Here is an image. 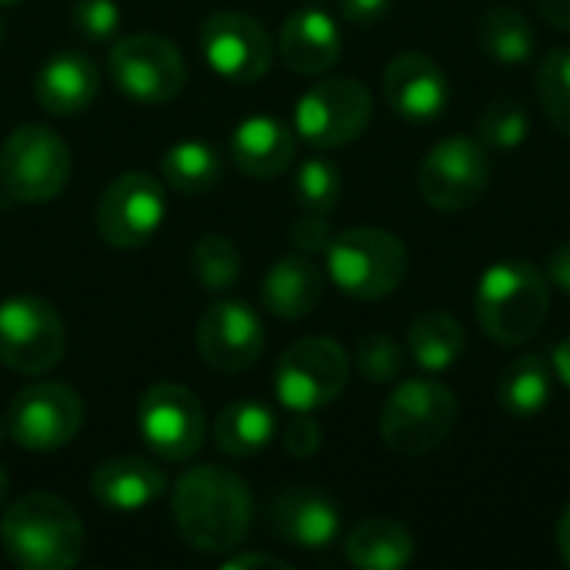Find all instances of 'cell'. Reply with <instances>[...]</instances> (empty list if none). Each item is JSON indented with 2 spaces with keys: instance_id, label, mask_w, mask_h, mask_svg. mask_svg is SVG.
<instances>
[{
  "instance_id": "obj_1",
  "label": "cell",
  "mask_w": 570,
  "mask_h": 570,
  "mask_svg": "<svg viewBox=\"0 0 570 570\" xmlns=\"http://www.w3.org/2000/svg\"><path fill=\"white\" fill-rule=\"evenodd\" d=\"M170 504L180 538L204 554L237 551L254 518L247 484L234 471L214 464H200L180 474Z\"/></svg>"
},
{
  "instance_id": "obj_2",
  "label": "cell",
  "mask_w": 570,
  "mask_h": 570,
  "mask_svg": "<svg viewBox=\"0 0 570 570\" xmlns=\"http://www.w3.org/2000/svg\"><path fill=\"white\" fill-rule=\"evenodd\" d=\"M7 558L23 570H67L83 558V524L57 494H23L0 518Z\"/></svg>"
},
{
  "instance_id": "obj_3",
  "label": "cell",
  "mask_w": 570,
  "mask_h": 570,
  "mask_svg": "<svg viewBox=\"0 0 570 570\" xmlns=\"http://www.w3.org/2000/svg\"><path fill=\"white\" fill-rule=\"evenodd\" d=\"M481 331L504 347L528 344L538 337L551 314L548 274L531 261H501L484 271L474 297Z\"/></svg>"
},
{
  "instance_id": "obj_4",
  "label": "cell",
  "mask_w": 570,
  "mask_h": 570,
  "mask_svg": "<svg viewBox=\"0 0 570 570\" xmlns=\"http://www.w3.org/2000/svg\"><path fill=\"white\" fill-rule=\"evenodd\" d=\"M458 424V397L448 384L417 377L391 391L381 411V438L391 451L421 458L441 448Z\"/></svg>"
},
{
  "instance_id": "obj_5",
  "label": "cell",
  "mask_w": 570,
  "mask_h": 570,
  "mask_svg": "<svg viewBox=\"0 0 570 570\" xmlns=\"http://www.w3.org/2000/svg\"><path fill=\"white\" fill-rule=\"evenodd\" d=\"M331 281L354 301L394 294L407 277V247L381 227H354L327 247Z\"/></svg>"
},
{
  "instance_id": "obj_6",
  "label": "cell",
  "mask_w": 570,
  "mask_h": 570,
  "mask_svg": "<svg viewBox=\"0 0 570 570\" xmlns=\"http://www.w3.org/2000/svg\"><path fill=\"white\" fill-rule=\"evenodd\" d=\"M70 177V150L60 134L40 124L10 130L0 144V187L10 200L47 204Z\"/></svg>"
},
{
  "instance_id": "obj_7",
  "label": "cell",
  "mask_w": 570,
  "mask_h": 570,
  "mask_svg": "<svg viewBox=\"0 0 570 570\" xmlns=\"http://www.w3.org/2000/svg\"><path fill=\"white\" fill-rule=\"evenodd\" d=\"M351 361L331 337H301L277 364L274 391L291 414H314L341 397L347 387Z\"/></svg>"
},
{
  "instance_id": "obj_8",
  "label": "cell",
  "mask_w": 570,
  "mask_h": 570,
  "mask_svg": "<svg viewBox=\"0 0 570 570\" xmlns=\"http://www.w3.org/2000/svg\"><path fill=\"white\" fill-rule=\"evenodd\" d=\"M67 331L53 304L17 294L0 301V364L17 374H43L60 364Z\"/></svg>"
},
{
  "instance_id": "obj_9",
  "label": "cell",
  "mask_w": 570,
  "mask_h": 570,
  "mask_svg": "<svg viewBox=\"0 0 570 570\" xmlns=\"http://www.w3.org/2000/svg\"><path fill=\"white\" fill-rule=\"evenodd\" d=\"M371 124V90L361 80L334 77L314 83L294 110V134L311 147L334 150L354 144Z\"/></svg>"
},
{
  "instance_id": "obj_10",
  "label": "cell",
  "mask_w": 570,
  "mask_h": 570,
  "mask_svg": "<svg viewBox=\"0 0 570 570\" xmlns=\"http://www.w3.org/2000/svg\"><path fill=\"white\" fill-rule=\"evenodd\" d=\"M114 87L140 104H167L184 90L187 67L180 50L157 33H134L110 47Z\"/></svg>"
},
{
  "instance_id": "obj_11",
  "label": "cell",
  "mask_w": 570,
  "mask_h": 570,
  "mask_svg": "<svg viewBox=\"0 0 570 570\" xmlns=\"http://www.w3.org/2000/svg\"><path fill=\"white\" fill-rule=\"evenodd\" d=\"M491 184V157L481 140L448 137L441 140L417 170V190L434 210H468Z\"/></svg>"
},
{
  "instance_id": "obj_12",
  "label": "cell",
  "mask_w": 570,
  "mask_h": 570,
  "mask_svg": "<svg viewBox=\"0 0 570 570\" xmlns=\"http://www.w3.org/2000/svg\"><path fill=\"white\" fill-rule=\"evenodd\" d=\"M137 431L144 444L164 461H187L207 438V414L194 391L164 381L154 384L137 404Z\"/></svg>"
},
{
  "instance_id": "obj_13",
  "label": "cell",
  "mask_w": 570,
  "mask_h": 570,
  "mask_svg": "<svg viewBox=\"0 0 570 570\" xmlns=\"http://www.w3.org/2000/svg\"><path fill=\"white\" fill-rule=\"evenodd\" d=\"M83 401L60 381L27 384L7 407V431L27 451H57L77 438Z\"/></svg>"
},
{
  "instance_id": "obj_14",
  "label": "cell",
  "mask_w": 570,
  "mask_h": 570,
  "mask_svg": "<svg viewBox=\"0 0 570 570\" xmlns=\"http://www.w3.org/2000/svg\"><path fill=\"white\" fill-rule=\"evenodd\" d=\"M164 214L167 200L160 180L144 170H127L97 204V234L117 250H134L160 230Z\"/></svg>"
},
{
  "instance_id": "obj_15",
  "label": "cell",
  "mask_w": 570,
  "mask_h": 570,
  "mask_svg": "<svg viewBox=\"0 0 570 570\" xmlns=\"http://www.w3.org/2000/svg\"><path fill=\"white\" fill-rule=\"evenodd\" d=\"M200 50L214 73H220L230 83H254L271 70L274 43L267 30L234 10H220L204 20L200 27Z\"/></svg>"
},
{
  "instance_id": "obj_16",
  "label": "cell",
  "mask_w": 570,
  "mask_h": 570,
  "mask_svg": "<svg viewBox=\"0 0 570 570\" xmlns=\"http://www.w3.org/2000/svg\"><path fill=\"white\" fill-rule=\"evenodd\" d=\"M197 347L207 367L220 374H240L254 367L267 347L257 311L244 301H217L197 324Z\"/></svg>"
},
{
  "instance_id": "obj_17",
  "label": "cell",
  "mask_w": 570,
  "mask_h": 570,
  "mask_svg": "<svg viewBox=\"0 0 570 570\" xmlns=\"http://www.w3.org/2000/svg\"><path fill=\"white\" fill-rule=\"evenodd\" d=\"M384 97L391 110L414 124H431L448 107V77L441 63H434L428 53L407 50L397 53L384 70Z\"/></svg>"
},
{
  "instance_id": "obj_18",
  "label": "cell",
  "mask_w": 570,
  "mask_h": 570,
  "mask_svg": "<svg viewBox=\"0 0 570 570\" xmlns=\"http://www.w3.org/2000/svg\"><path fill=\"white\" fill-rule=\"evenodd\" d=\"M271 528L301 551H324L341 534V511L317 488H284L271 501Z\"/></svg>"
},
{
  "instance_id": "obj_19",
  "label": "cell",
  "mask_w": 570,
  "mask_h": 570,
  "mask_svg": "<svg viewBox=\"0 0 570 570\" xmlns=\"http://www.w3.org/2000/svg\"><path fill=\"white\" fill-rule=\"evenodd\" d=\"M90 491H94L97 504H104L117 514H130V511H144L154 501H160L167 491V478L154 461L120 454V458L104 461L94 471Z\"/></svg>"
},
{
  "instance_id": "obj_20",
  "label": "cell",
  "mask_w": 570,
  "mask_h": 570,
  "mask_svg": "<svg viewBox=\"0 0 570 570\" xmlns=\"http://www.w3.org/2000/svg\"><path fill=\"white\" fill-rule=\"evenodd\" d=\"M230 154H234V164L247 177L267 180V177L284 174L294 164L297 134L271 114H254L237 124L230 137Z\"/></svg>"
},
{
  "instance_id": "obj_21",
  "label": "cell",
  "mask_w": 570,
  "mask_h": 570,
  "mask_svg": "<svg viewBox=\"0 0 570 570\" xmlns=\"http://www.w3.org/2000/svg\"><path fill=\"white\" fill-rule=\"evenodd\" d=\"M97 90H100L97 63L83 53L50 57L33 80L37 104L53 117H73V114L87 110L94 104Z\"/></svg>"
},
{
  "instance_id": "obj_22",
  "label": "cell",
  "mask_w": 570,
  "mask_h": 570,
  "mask_svg": "<svg viewBox=\"0 0 570 570\" xmlns=\"http://www.w3.org/2000/svg\"><path fill=\"white\" fill-rule=\"evenodd\" d=\"M281 53L294 73H324L341 57V30L331 13L317 7L294 10L281 30Z\"/></svg>"
},
{
  "instance_id": "obj_23",
  "label": "cell",
  "mask_w": 570,
  "mask_h": 570,
  "mask_svg": "<svg viewBox=\"0 0 570 570\" xmlns=\"http://www.w3.org/2000/svg\"><path fill=\"white\" fill-rule=\"evenodd\" d=\"M324 297V274L307 254L281 257L261 284L264 307L281 321H301L317 311Z\"/></svg>"
},
{
  "instance_id": "obj_24",
  "label": "cell",
  "mask_w": 570,
  "mask_h": 570,
  "mask_svg": "<svg viewBox=\"0 0 570 570\" xmlns=\"http://www.w3.org/2000/svg\"><path fill=\"white\" fill-rule=\"evenodd\" d=\"M344 558L361 570H401L414 558V534L394 518H371L347 534Z\"/></svg>"
},
{
  "instance_id": "obj_25",
  "label": "cell",
  "mask_w": 570,
  "mask_h": 570,
  "mask_svg": "<svg viewBox=\"0 0 570 570\" xmlns=\"http://www.w3.org/2000/svg\"><path fill=\"white\" fill-rule=\"evenodd\" d=\"M554 367L544 354L518 357L498 381V404L511 417H538L551 404Z\"/></svg>"
},
{
  "instance_id": "obj_26",
  "label": "cell",
  "mask_w": 570,
  "mask_h": 570,
  "mask_svg": "<svg viewBox=\"0 0 570 570\" xmlns=\"http://www.w3.org/2000/svg\"><path fill=\"white\" fill-rule=\"evenodd\" d=\"M274 414L257 401H234L214 421V444L227 458H254L274 441Z\"/></svg>"
},
{
  "instance_id": "obj_27",
  "label": "cell",
  "mask_w": 570,
  "mask_h": 570,
  "mask_svg": "<svg viewBox=\"0 0 570 570\" xmlns=\"http://www.w3.org/2000/svg\"><path fill=\"white\" fill-rule=\"evenodd\" d=\"M464 347H468L464 327L448 311H428L407 331V351H411V357L424 371H448V367H454L458 357L464 354Z\"/></svg>"
},
{
  "instance_id": "obj_28",
  "label": "cell",
  "mask_w": 570,
  "mask_h": 570,
  "mask_svg": "<svg viewBox=\"0 0 570 570\" xmlns=\"http://www.w3.org/2000/svg\"><path fill=\"white\" fill-rule=\"evenodd\" d=\"M478 40L484 53L504 67H521L534 53V30L514 7H491L478 20Z\"/></svg>"
},
{
  "instance_id": "obj_29",
  "label": "cell",
  "mask_w": 570,
  "mask_h": 570,
  "mask_svg": "<svg viewBox=\"0 0 570 570\" xmlns=\"http://www.w3.org/2000/svg\"><path fill=\"white\" fill-rule=\"evenodd\" d=\"M220 154L207 140H177L160 160V177L180 194H204L220 184Z\"/></svg>"
},
{
  "instance_id": "obj_30",
  "label": "cell",
  "mask_w": 570,
  "mask_h": 570,
  "mask_svg": "<svg viewBox=\"0 0 570 570\" xmlns=\"http://www.w3.org/2000/svg\"><path fill=\"white\" fill-rule=\"evenodd\" d=\"M240 271H244V261L230 237L207 234L190 250V274L197 277V284L204 291H214V294L230 291L237 284Z\"/></svg>"
},
{
  "instance_id": "obj_31",
  "label": "cell",
  "mask_w": 570,
  "mask_h": 570,
  "mask_svg": "<svg viewBox=\"0 0 570 570\" xmlns=\"http://www.w3.org/2000/svg\"><path fill=\"white\" fill-rule=\"evenodd\" d=\"M534 83L548 120L554 124V130L570 137V47H554L541 60Z\"/></svg>"
},
{
  "instance_id": "obj_32",
  "label": "cell",
  "mask_w": 570,
  "mask_h": 570,
  "mask_svg": "<svg viewBox=\"0 0 570 570\" xmlns=\"http://www.w3.org/2000/svg\"><path fill=\"white\" fill-rule=\"evenodd\" d=\"M528 130H531V117H528L524 104L508 100V97L491 100L481 110V120H478L481 144L484 147H494V150H514V147H521L528 140Z\"/></svg>"
},
{
  "instance_id": "obj_33",
  "label": "cell",
  "mask_w": 570,
  "mask_h": 570,
  "mask_svg": "<svg viewBox=\"0 0 570 570\" xmlns=\"http://www.w3.org/2000/svg\"><path fill=\"white\" fill-rule=\"evenodd\" d=\"M294 197L304 214H331L341 200V170L334 160H304L294 177Z\"/></svg>"
},
{
  "instance_id": "obj_34",
  "label": "cell",
  "mask_w": 570,
  "mask_h": 570,
  "mask_svg": "<svg viewBox=\"0 0 570 570\" xmlns=\"http://www.w3.org/2000/svg\"><path fill=\"white\" fill-rule=\"evenodd\" d=\"M354 364H357V371H361V377L367 384H391V381H397V374L404 367V354H401L394 337L367 334V337L357 341Z\"/></svg>"
},
{
  "instance_id": "obj_35",
  "label": "cell",
  "mask_w": 570,
  "mask_h": 570,
  "mask_svg": "<svg viewBox=\"0 0 570 570\" xmlns=\"http://www.w3.org/2000/svg\"><path fill=\"white\" fill-rule=\"evenodd\" d=\"M70 23L77 33H83L87 40H107L117 33L120 27V10L114 0H77L70 10Z\"/></svg>"
},
{
  "instance_id": "obj_36",
  "label": "cell",
  "mask_w": 570,
  "mask_h": 570,
  "mask_svg": "<svg viewBox=\"0 0 570 570\" xmlns=\"http://www.w3.org/2000/svg\"><path fill=\"white\" fill-rule=\"evenodd\" d=\"M334 230L327 224V214H304L294 227H291V244L297 247V254L317 257L327 254V247L334 244Z\"/></svg>"
},
{
  "instance_id": "obj_37",
  "label": "cell",
  "mask_w": 570,
  "mask_h": 570,
  "mask_svg": "<svg viewBox=\"0 0 570 570\" xmlns=\"http://www.w3.org/2000/svg\"><path fill=\"white\" fill-rule=\"evenodd\" d=\"M324 444V431L311 414H294L284 428V448L291 458H314Z\"/></svg>"
},
{
  "instance_id": "obj_38",
  "label": "cell",
  "mask_w": 570,
  "mask_h": 570,
  "mask_svg": "<svg viewBox=\"0 0 570 570\" xmlns=\"http://www.w3.org/2000/svg\"><path fill=\"white\" fill-rule=\"evenodd\" d=\"M387 7H391V0H341V13L351 23H374L384 17Z\"/></svg>"
},
{
  "instance_id": "obj_39",
  "label": "cell",
  "mask_w": 570,
  "mask_h": 570,
  "mask_svg": "<svg viewBox=\"0 0 570 570\" xmlns=\"http://www.w3.org/2000/svg\"><path fill=\"white\" fill-rule=\"evenodd\" d=\"M548 284H558L570 294V244H558L548 257Z\"/></svg>"
},
{
  "instance_id": "obj_40",
  "label": "cell",
  "mask_w": 570,
  "mask_h": 570,
  "mask_svg": "<svg viewBox=\"0 0 570 570\" xmlns=\"http://www.w3.org/2000/svg\"><path fill=\"white\" fill-rule=\"evenodd\" d=\"M224 568L227 570H250V568L291 570V564H287L284 558H274V554H261V551H254V554H234V558H227V561H224Z\"/></svg>"
},
{
  "instance_id": "obj_41",
  "label": "cell",
  "mask_w": 570,
  "mask_h": 570,
  "mask_svg": "<svg viewBox=\"0 0 570 570\" xmlns=\"http://www.w3.org/2000/svg\"><path fill=\"white\" fill-rule=\"evenodd\" d=\"M538 7H541V13H544L554 27L570 30V0H538Z\"/></svg>"
},
{
  "instance_id": "obj_42",
  "label": "cell",
  "mask_w": 570,
  "mask_h": 570,
  "mask_svg": "<svg viewBox=\"0 0 570 570\" xmlns=\"http://www.w3.org/2000/svg\"><path fill=\"white\" fill-rule=\"evenodd\" d=\"M551 367H554V377L570 387V337H564L558 347H554V354H551Z\"/></svg>"
},
{
  "instance_id": "obj_43",
  "label": "cell",
  "mask_w": 570,
  "mask_h": 570,
  "mask_svg": "<svg viewBox=\"0 0 570 570\" xmlns=\"http://www.w3.org/2000/svg\"><path fill=\"white\" fill-rule=\"evenodd\" d=\"M558 548H561L564 564H570V504L564 508L561 521H558Z\"/></svg>"
},
{
  "instance_id": "obj_44",
  "label": "cell",
  "mask_w": 570,
  "mask_h": 570,
  "mask_svg": "<svg viewBox=\"0 0 570 570\" xmlns=\"http://www.w3.org/2000/svg\"><path fill=\"white\" fill-rule=\"evenodd\" d=\"M7 488H10V481H7V471L0 468V504H3V498H7Z\"/></svg>"
},
{
  "instance_id": "obj_45",
  "label": "cell",
  "mask_w": 570,
  "mask_h": 570,
  "mask_svg": "<svg viewBox=\"0 0 570 570\" xmlns=\"http://www.w3.org/2000/svg\"><path fill=\"white\" fill-rule=\"evenodd\" d=\"M3 434H10V431H7V421H0V441H3Z\"/></svg>"
},
{
  "instance_id": "obj_46",
  "label": "cell",
  "mask_w": 570,
  "mask_h": 570,
  "mask_svg": "<svg viewBox=\"0 0 570 570\" xmlns=\"http://www.w3.org/2000/svg\"><path fill=\"white\" fill-rule=\"evenodd\" d=\"M7 3H20V0H0V7H7Z\"/></svg>"
},
{
  "instance_id": "obj_47",
  "label": "cell",
  "mask_w": 570,
  "mask_h": 570,
  "mask_svg": "<svg viewBox=\"0 0 570 570\" xmlns=\"http://www.w3.org/2000/svg\"><path fill=\"white\" fill-rule=\"evenodd\" d=\"M0 37H3V23H0Z\"/></svg>"
}]
</instances>
